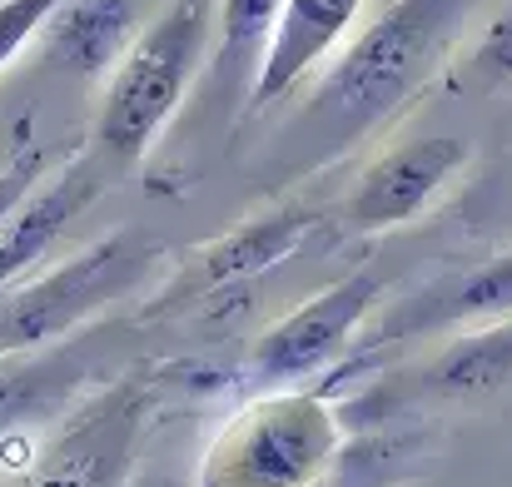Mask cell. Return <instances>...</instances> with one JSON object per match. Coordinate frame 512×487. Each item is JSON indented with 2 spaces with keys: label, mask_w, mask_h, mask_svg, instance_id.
<instances>
[{
  "label": "cell",
  "mask_w": 512,
  "mask_h": 487,
  "mask_svg": "<svg viewBox=\"0 0 512 487\" xmlns=\"http://www.w3.org/2000/svg\"><path fill=\"white\" fill-rule=\"evenodd\" d=\"M473 15V0H388L378 15L324 65L309 115L334 145H353L363 130L393 120L423 95Z\"/></svg>",
  "instance_id": "6da1fadb"
},
{
  "label": "cell",
  "mask_w": 512,
  "mask_h": 487,
  "mask_svg": "<svg viewBox=\"0 0 512 487\" xmlns=\"http://www.w3.org/2000/svg\"><path fill=\"white\" fill-rule=\"evenodd\" d=\"M343 453L348 433L324 393L274 388L214 428L194 487H324Z\"/></svg>",
  "instance_id": "7a4b0ae2"
},
{
  "label": "cell",
  "mask_w": 512,
  "mask_h": 487,
  "mask_svg": "<svg viewBox=\"0 0 512 487\" xmlns=\"http://www.w3.org/2000/svg\"><path fill=\"white\" fill-rule=\"evenodd\" d=\"M219 0H170L150 25H140L125 60L95 110V145L115 164H140L184 105L194 75L209 65Z\"/></svg>",
  "instance_id": "3957f363"
},
{
  "label": "cell",
  "mask_w": 512,
  "mask_h": 487,
  "mask_svg": "<svg viewBox=\"0 0 512 487\" xmlns=\"http://www.w3.org/2000/svg\"><path fill=\"white\" fill-rule=\"evenodd\" d=\"M160 239L145 229H115L40 279L0 294V358L60 343L65 333L90 324L125 294H135L160 269Z\"/></svg>",
  "instance_id": "277c9868"
},
{
  "label": "cell",
  "mask_w": 512,
  "mask_h": 487,
  "mask_svg": "<svg viewBox=\"0 0 512 487\" xmlns=\"http://www.w3.org/2000/svg\"><path fill=\"white\" fill-rule=\"evenodd\" d=\"M468 160H473V145L463 135L403 140L353 179V189L339 204V224L353 234H388L398 224H413L468 169Z\"/></svg>",
  "instance_id": "5b68a950"
},
{
  "label": "cell",
  "mask_w": 512,
  "mask_h": 487,
  "mask_svg": "<svg viewBox=\"0 0 512 487\" xmlns=\"http://www.w3.org/2000/svg\"><path fill=\"white\" fill-rule=\"evenodd\" d=\"M383 299V279L378 274H348L334 289L304 299L294 314H284L279 324L259 333L249 363L259 378L269 383H299L319 368H329L348 348V338L373 319V304Z\"/></svg>",
  "instance_id": "8992f818"
},
{
  "label": "cell",
  "mask_w": 512,
  "mask_h": 487,
  "mask_svg": "<svg viewBox=\"0 0 512 487\" xmlns=\"http://www.w3.org/2000/svg\"><path fill=\"white\" fill-rule=\"evenodd\" d=\"M343 224L324 209H309V204H284V209H269L249 224H234L229 234H219L179 279L160 304H189V299H204V294H219L229 284H249L259 274H269L274 264L304 254L319 234H339Z\"/></svg>",
  "instance_id": "52a82bcc"
},
{
  "label": "cell",
  "mask_w": 512,
  "mask_h": 487,
  "mask_svg": "<svg viewBox=\"0 0 512 487\" xmlns=\"http://www.w3.org/2000/svg\"><path fill=\"white\" fill-rule=\"evenodd\" d=\"M145 423V388L120 383L80 408L50 448H40L30 487H115L130 468Z\"/></svg>",
  "instance_id": "ba28073f"
},
{
  "label": "cell",
  "mask_w": 512,
  "mask_h": 487,
  "mask_svg": "<svg viewBox=\"0 0 512 487\" xmlns=\"http://www.w3.org/2000/svg\"><path fill=\"white\" fill-rule=\"evenodd\" d=\"M373 0H284L269 55L259 65L249 110H269L289 100L314 70H324L343 45L358 35V20Z\"/></svg>",
  "instance_id": "9c48e42d"
},
{
  "label": "cell",
  "mask_w": 512,
  "mask_h": 487,
  "mask_svg": "<svg viewBox=\"0 0 512 487\" xmlns=\"http://www.w3.org/2000/svg\"><path fill=\"white\" fill-rule=\"evenodd\" d=\"M512 314V249L478 264V269H463V274H448V279H433L423 289H413L408 299H398L388 314L373 319L368 343H398V338H418V333H438V328L453 324H493V319H508Z\"/></svg>",
  "instance_id": "30bf717a"
},
{
  "label": "cell",
  "mask_w": 512,
  "mask_h": 487,
  "mask_svg": "<svg viewBox=\"0 0 512 487\" xmlns=\"http://www.w3.org/2000/svg\"><path fill=\"white\" fill-rule=\"evenodd\" d=\"M100 194V164L90 155H70L50 179H40L20 209L5 219L0 229V289L15 284L20 274H30L70 229V219Z\"/></svg>",
  "instance_id": "8fae6325"
},
{
  "label": "cell",
  "mask_w": 512,
  "mask_h": 487,
  "mask_svg": "<svg viewBox=\"0 0 512 487\" xmlns=\"http://www.w3.org/2000/svg\"><path fill=\"white\" fill-rule=\"evenodd\" d=\"M135 0H60L40 30V60L55 75H105L135 45Z\"/></svg>",
  "instance_id": "7c38bea8"
},
{
  "label": "cell",
  "mask_w": 512,
  "mask_h": 487,
  "mask_svg": "<svg viewBox=\"0 0 512 487\" xmlns=\"http://www.w3.org/2000/svg\"><path fill=\"white\" fill-rule=\"evenodd\" d=\"M284 0H219L214 5V45H209V90L229 100V110H249L259 65L269 55Z\"/></svg>",
  "instance_id": "4fadbf2b"
},
{
  "label": "cell",
  "mask_w": 512,
  "mask_h": 487,
  "mask_svg": "<svg viewBox=\"0 0 512 487\" xmlns=\"http://www.w3.org/2000/svg\"><path fill=\"white\" fill-rule=\"evenodd\" d=\"M512 383V324L473 328L453 338L428 368H423V393L448 398V403H473Z\"/></svg>",
  "instance_id": "5bb4252c"
},
{
  "label": "cell",
  "mask_w": 512,
  "mask_h": 487,
  "mask_svg": "<svg viewBox=\"0 0 512 487\" xmlns=\"http://www.w3.org/2000/svg\"><path fill=\"white\" fill-rule=\"evenodd\" d=\"M463 80L483 95H512V5L498 10L463 55Z\"/></svg>",
  "instance_id": "9a60e30c"
},
{
  "label": "cell",
  "mask_w": 512,
  "mask_h": 487,
  "mask_svg": "<svg viewBox=\"0 0 512 487\" xmlns=\"http://www.w3.org/2000/svg\"><path fill=\"white\" fill-rule=\"evenodd\" d=\"M45 164H50V150H45L40 140H20V145L10 150V160L0 164V229H5V219L20 209V199L45 179Z\"/></svg>",
  "instance_id": "2e32d148"
},
{
  "label": "cell",
  "mask_w": 512,
  "mask_h": 487,
  "mask_svg": "<svg viewBox=\"0 0 512 487\" xmlns=\"http://www.w3.org/2000/svg\"><path fill=\"white\" fill-rule=\"evenodd\" d=\"M60 0H0V70L45 30Z\"/></svg>",
  "instance_id": "e0dca14e"
},
{
  "label": "cell",
  "mask_w": 512,
  "mask_h": 487,
  "mask_svg": "<svg viewBox=\"0 0 512 487\" xmlns=\"http://www.w3.org/2000/svg\"><path fill=\"white\" fill-rule=\"evenodd\" d=\"M373 5H388V0H373Z\"/></svg>",
  "instance_id": "ac0fdd59"
}]
</instances>
